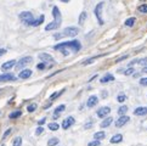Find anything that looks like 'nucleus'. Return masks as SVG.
Instances as JSON below:
<instances>
[{"mask_svg":"<svg viewBox=\"0 0 147 146\" xmlns=\"http://www.w3.org/2000/svg\"><path fill=\"white\" fill-rule=\"evenodd\" d=\"M63 91H64V90H61V91H56V93H54L52 95L50 96V101L52 102L54 100H56V99H57V96H60V95H61V94H62Z\"/></svg>","mask_w":147,"mask_h":146,"instance_id":"c85d7f7f","label":"nucleus"},{"mask_svg":"<svg viewBox=\"0 0 147 146\" xmlns=\"http://www.w3.org/2000/svg\"><path fill=\"white\" fill-rule=\"evenodd\" d=\"M78 33H79V29L77 27H67L64 28L63 33L61 34H62V36H75L78 35Z\"/></svg>","mask_w":147,"mask_h":146,"instance_id":"20e7f679","label":"nucleus"},{"mask_svg":"<svg viewBox=\"0 0 147 146\" xmlns=\"http://www.w3.org/2000/svg\"><path fill=\"white\" fill-rule=\"evenodd\" d=\"M52 16H54V22H56V24L61 26V22H62V16H61V12L57 6H54L52 7Z\"/></svg>","mask_w":147,"mask_h":146,"instance_id":"39448f33","label":"nucleus"},{"mask_svg":"<svg viewBox=\"0 0 147 146\" xmlns=\"http://www.w3.org/2000/svg\"><path fill=\"white\" fill-rule=\"evenodd\" d=\"M129 121H130V117L123 114V116H120V117L117 119V121H115V127H117V128H121L123 126H125V124L128 123Z\"/></svg>","mask_w":147,"mask_h":146,"instance_id":"0eeeda50","label":"nucleus"},{"mask_svg":"<svg viewBox=\"0 0 147 146\" xmlns=\"http://www.w3.org/2000/svg\"><path fill=\"white\" fill-rule=\"evenodd\" d=\"M19 20L22 21V22H24L28 26H32L33 21H34V17H33V14L29 12V11H23L19 14Z\"/></svg>","mask_w":147,"mask_h":146,"instance_id":"f03ea898","label":"nucleus"},{"mask_svg":"<svg viewBox=\"0 0 147 146\" xmlns=\"http://www.w3.org/2000/svg\"><path fill=\"white\" fill-rule=\"evenodd\" d=\"M37 110V103H30V105L27 107V111L28 112H34Z\"/></svg>","mask_w":147,"mask_h":146,"instance_id":"473e14b6","label":"nucleus"},{"mask_svg":"<svg viewBox=\"0 0 147 146\" xmlns=\"http://www.w3.org/2000/svg\"><path fill=\"white\" fill-rule=\"evenodd\" d=\"M58 143H60V140L57 138H51V139H49L48 146H56V145H58Z\"/></svg>","mask_w":147,"mask_h":146,"instance_id":"393cba45","label":"nucleus"},{"mask_svg":"<svg viewBox=\"0 0 147 146\" xmlns=\"http://www.w3.org/2000/svg\"><path fill=\"white\" fill-rule=\"evenodd\" d=\"M74 123H75L74 117L69 116V117H67L66 119H63V121H62V128H63V129H68L69 127H72Z\"/></svg>","mask_w":147,"mask_h":146,"instance_id":"6e6552de","label":"nucleus"},{"mask_svg":"<svg viewBox=\"0 0 147 146\" xmlns=\"http://www.w3.org/2000/svg\"><path fill=\"white\" fill-rule=\"evenodd\" d=\"M39 59L42 60L43 62H52V61H54L52 56H51V55H49V54H46V53L39 54Z\"/></svg>","mask_w":147,"mask_h":146,"instance_id":"ddd939ff","label":"nucleus"},{"mask_svg":"<svg viewBox=\"0 0 147 146\" xmlns=\"http://www.w3.org/2000/svg\"><path fill=\"white\" fill-rule=\"evenodd\" d=\"M113 122V118L112 117H107V118H105L102 122H101V128H107L109 127L111 124H112Z\"/></svg>","mask_w":147,"mask_h":146,"instance_id":"a211bd4d","label":"nucleus"},{"mask_svg":"<svg viewBox=\"0 0 147 146\" xmlns=\"http://www.w3.org/2000/svg\"><path fill=\"white\" fill-rule=\"evenodd\" d=\"M45 67H46V65H45V62H43V64H39V65H37V68H38V70H44Z\"/></svg>","mask_w":147,"mask_h":146,"instance_id":"a19ab883","label":"nucleus"},{"mask_svg":"<svg viewBox=\"0 0 147 146\" xmlns=\"http://www.w3.org/2000/svg\"><path fill=\"white\" fill-rule=\"evenodd\" d=\"M45 122H46V119H45V118H43V119H40V121L38 122V124H39V126H43V124H44Z\"/></svg>","mask_w":147,"mask_h":146,"instance_id":"a18cd8bd","label":"nucleus"},{"mask_svg":"<svg viewBox=\"0 0 147 146\" xmlns=\"http://www.w3.org/2000/svg\"><path fill=\"white\" fill-rule=\"evenodd\" d=\"M12 146H22V138L21 137H17L12 141Z\"/></svg>","mask_w":147,"mask_h":146,"instance_id":"cd10ccee","label":"nucleus"},{"mask_svg":"<svg viewBox=\"0 0 147 146\" xmlns=\"http://www.w3.org/2000/svg\"><path fill=\"white\" fill-rule=\"evenodd\" d=\"M87 16H88V15H87V12H85V11H83L82 14H80V16H79V21H78L79 24H83V23L85 22V20H87Z\"/></svg>","mask_w":147,"mask_h":146,"instance_id":"bb28decb","label":"nucleus"},{"mask_svg":"<svg viewBox=\"0 0 147 146\" xmlns=\"http://www.w3.org/2000/svg\"><path fill=\"white\" fill-rule=\"evenodd\" d=\"M140 84L141 85H147V77L146 78H141V79H140Z\"/></svg>","mask_w":147,"mask_h":146,"instance_id":"ea45409f","label":"nucleus"},{"mask_svg":"<svg viewBox=\"0 0 147 146\" xmlns=\"http://www.w3.org/2000/svg\"><path fill=\"white\" fill-rule=\"evenodd\" d=\"M134 64H139V65H141V66H147V57H145V59H140V60H135V61H133L131 62V66H133Z\"/></svg>","mask_w":147,"mask_h":146,"instance_id":"412c9836","label":"nucleus"},{"mask_svg":"<svg viewBox=\"0 0 147 146\" xmlns=\"http://www.w3.org/2000/svg\"><path fill=\"white\" fill-rule=\"evenodd\" d=\"M32 70H23L19 72L18 74V78H21V79H27V78H29L30 76H32Z\"/></svg>","mask_w":147,"mask_h":146,"instance_id":"4468645a","label":"nucleus"},{"mask_svg":"<svg viewBox=\"0 0 147 146\" xmlns=\"http://www.w3.org/2000/svg\"><path fill=\"white\" fill-rule=\"evenodd\" d=\"M142 72H144V73H147V66H145V68L142 70Z\"/></svg>","mask_w":147,"mask_h":146,"instance_id":"de8ad7c7","label":"nucleus"},{"mask_svg":"<svg viewBox=\"0 0 147 146\" xmlns=\"http://www.w3.org/2000/svg\"><path fill=\"white\" fill-rule=\"evenodd\" d=\"M0 91H1V89H0Z\"/></svg>","mask_w":147,"mask_h":146,"instance_id":"8fccbe9b","label":"nucleus"},{"mask_svg":"<svg viewBox=\"0 0 147 146\" xmlns=\"http://www.w3.org/2000/svg\"><path fill=\"white\" fill-rule=\"evenodd\" d=\"M22 116V112L21 111H15V112H11L9 114V117L11 118V119H15V118H18V117H21Z\"/></svg>","mask_w":147,"mask_h":146,"instance_id":"a878e982","label":"nucleus"},{"mask_svg":"<svg viewBox=\"0 0 147 146\" xmlns=\"http://www.w3.org/2000/svg\"><path fill=\"white\" fill-rule=\"evenodd\" d=\"M60 1H62V3H69V0H60Z\"/></svg>","mask_w":147,"mask_h":146,"instance_id":"09e8293b","label":"nucleus"},{"mask_svg":"<svg viewBox=\"0 0 147 146\" xmlns=\"http://www.w3.org/2000/svg\"><path fill=\"white\" fill-rule=\"evenodd\" d=\"M94 60H95V57H93V59H89L87 61H84L83 65H89V64H91V62H94Z\"/></svg>","mask_w":147,"mask_h":146,"instance_id":"79ce46f5","label":"nucleus"},{"mask_svg":"<svg viewBox=\"0 0 147 146\" xmlns=\"http://www.w3.org/2000/svg\"><path fill=\"white\" fill-rule=\"evenodd\" d=\"M126 57H128V55H124V56H121V57H119V59L115 61V62H120V61H123V60H125Z\"/></svg>","mask_w":147,"mask_h":146,"instance_id":"37998d69","label":"nucleus"},{"mask_svg":"<svg viewBox=\"0 0 147 146\" xmlns=\"http://www.w3.org/2000/svg\"><path fill=\"white\" fill-rule=\"evenodd\" d=\"M58 28V26L56 24V22H51V23H49L46 27H45V30H54V29H57Z\"/></svg>","mask_w":147,"mask_h":146,"instance_id":"5701e85b","label":"nucleus"},{"mask_svg":"<svg viewBox=\"0 0 147 146\" xmlns=\"http://www.w3.org/2000/svg\"><path fill=\"white\" fill-rule=\"evenodd\" d=\"M55 50H61L63 53L64 56H67L70 51L72 53H78V51L82 49V45L78 40H72V41H64V43H61L54 46Z\"/></svg>","mask_w":147,"mask_h":146,"instance_id":"f257e3e1","label":"nucleus"},{"mask_svg":"<svg viewBox=\"0 0 147 146\" xmlns=\"http://www.w3.org/2000/svg\"><path fill=\"white\" fill-rule=\"evenodd\" d=\"M135 22H136V18L135 17H130V18H128L125 21L124 24L126 26V27H133V26L135 24Z\"/></svg>","mask_w":147,"mask_h":146,"instance_id":"4be33fe9","label":"nucleus"},{"mask_svg":"<svg viewBox=\"0 0 147 146\" xmlns=\"http://www.w3.org/2000/svg\"><path fill=\"white\" fill-rule=\"evenodd\" d=\"M6 54V49H0V57Z\"/></svg>","mask_w":147,"mask_h":146,"instance_id":"c03bdc74","label":"nucleus"},{"mask_svg":"<svg viewBox=\"0 0 147 146\" xmlns=\"http://www.w3.org/2000/svg\"><path fill=\"white\" fill-rule=\"evenodd\" d=\"M139 11L142 12V14H147V5L146 4L140 5V6H139Z\"/></svg>","mask_w":147,"mask_h":146,"instance_id":"72a5a7b5","label":"nucleus"},{"mask_svg":"<svg viewBox=\"0 0 147 146\" xmlns=\"http://www.w3.org/2000/svg\"><path fill=\"white\" fill-rule=\"evenodd\" d=\"M126 111H128V106H121L118 108V114L119 116H123V114L126 113Z\"/></svg>","mask_w":147,"mask_h":146,"instance_id":"c756f323","label":"nucleus"},{"mask_svg":"<svg viewBox=\"0 0 147 146\" xmlns=\"http://www.w3.org/2000/svg\"><path fill=\"white\" fill-rule=\"evenodd\" d=\"M16 80V77L12 73H5V74H0V83L1 82H13Z\"/></svg>","mask_w":147,"mask_h":146,"instance_id":"1a4fd4ad","label":"nucleus"},{"mask_svg":"<svg viewBox=\"0 0 147 146\" xmlns=\"http://www.w3.org/2000/svg\"><path fill=\"white\" fill-rule=\"evenodd\" d=\"M64 110H66V106H64V105H60V106H57L56 108H55L54 118H55V119H57V118H58V114H60V113H62Z\"/></svg>","mask_w":147,"mask_h":146,"instance_id":"f3484780","label":"nucleus"},{"mask_svg":"<svg viewBox=\"0 0 147 146\" xmlns=\"http://www.w3.org/2000/svg\"><path fill=\"white\" fill-rule=\"evenodd\" d=\"M105 137H106L105 132H97V133H95V134H94L95 140H102V139H105Z\"/></svg>","mask_w":147,"mask_h":146,"instance_id":"b1692460","label":"nucleus"},{"mask_svg":"<svg viewBox=\"0 0 147 146\" xmlns=\"http://www.w3.org/2000/svg\"><path fill=\"white\" fill-rule=\"evenodd\" d=\"M93 124H94L93 121H91V122H88V123H85L84 129H90V128H93Z\"/></svg>","mask_w":147,"mask_h":146,"instance_id":"e433bc0d","label":"nucleus"},{"mask_svg":"<svg viewBox=\"0 0 147 146\" xmlns=\"http://www.w3.org/2000/svg\"><path fill=\"white\" fill-rule=\"evenodd\" d=\"M133 73H134V68H133V67H130V68H128L124 72V74L125 76H130V74H133Z\"/></svg>","mask_w":147,"mask_h":146,"instance_id":"c9c22d12","label":"nucleus"},{"mask_svg":"<svg viewBox=\"0 0 147 146\" xmlns=\"http://www.w3.org/2000/svg\"><path fill=\"white\" fill-rule=\"evenodd\" d=\"M102 7H103V3H100L96 5L95 7V15L97 17V21H99V24H103V20H102V16H101V11H102Z\"/></svg>","mask_w":147,"mask_h":146,"instance_id":"423d86ee","label":"nucleus"},{"mask_svg":"<svg viewBox=\"0 0 147 146\" xmlns=\"http://www.w3.org/2000/svg\"><path fill=\"white\" fill-rule=\"evenodd\" d=\"M44 20H45V16H44V15H42V16H39V18H38V20H34V21H33L32 26H33V27H37V26L42 24V23L44 22Z\"/></svg>","mask_w":147,"mask_h":146,"instance_id":"aec40b11","label":"nucleus"},{"mask_svg":"<svg viewBox=\"0 0 147 146\" xmlns=\"http://www.w3.org/2000/svg\"><path fill=\"white\" fill-rule=\"evenodd\" d=\"M43 132H44V128L43 127H38L37 130H35V135H40Z\"/></svg>","mask_w":147,"mask_h":146,"instance_id":"4c0bfd02","label":"nucleus"},{"mask_svg":"<svg viewBox=\"0 0 147 146\" xmlns=\"http://www.w3.org/2000/svg\"><path fill=\"white\" fill-rule=\"evenodd\" d=\"M58 128H60V126H58L57 123H50L49 124V129L50 130H54V132H55V130H58Z\"/></svg>","mask_w":147,"mask_h":146,"instance_id":"7c9ffc66","label":"nucleus"},{"mask_svg":"<svg viewBox=\"0 0 147 146\" xmlns=\"http://www.w3.org/2000/svg\"><path fill=\"white\" fill-rule=\"evenodd\" d=\"M10 133H11V129H7L6 132L4 133V135H3V140H4V139H6V138L9 137V135H10Z\"/></svg>","mask_w":147,"mask_h":146,"instance_id":"58836bf2","label":"nucleus"},{"mask_svg":"<svg viewBox=\"0 0 147 146\" xmlns=\"http://www.w3.org/2000/svg\"><path fill=\"white\" fill-rule=\"evenodd\" d=\"M102 96H103V99L107 96V91H102Z\"/></svg>","mask_w":147,"mask_h":146,"instance_id":"49530a36","label":"nucleus"},{"mask_svg":"<svg viewBox=\"0 0 147 146\" xmlns=\"http://www.w3.org/2000/svg\"><path fill=\"white\" fill-rule=\"evenodd\" d=\"M56 146H57V145H56Z\"/></svg>","mask_w":147,"mask_h":146,"instance_id":"3c124183","label":"nucleus"},{"mask_svg":"<svg viewBox=\"0 0 147 146\" xmlns=\"http://www.w3.org/2000/svg\"><path fill=\"white\" fill-rule=\"evenodd\" d=\"M13 66H16V61H15V60H10L7 62H4V64L1 65V70L3 71H9V70H11Z\"/></svg>","mask_w":147,"mask_h":146,"instance_id":"9b49d317","label":"nucleus"},{"mask_svg":"<svg viewBox=\"0 0 147 146\" xmlns=\"http://www.w3.org/2000/svg\"><path fill=\"white\" fill-rule=\"evenodd\" d=\"M117 100H118V102H124L126 100V95H125V94H123V93L119 94L118 97H117Z\"/></svg>","mask_w":147,"mask_h":146,"instance_id":"2f4dec72","label":"nucleus"},{"mask_svg":"<svg viewBox=\"0 0 147 146\" xmlns=\"http://www.w3.org/2000/svg\"><path fill=\"white\" fill-rule=\"evenodd\" d=\"M32 61H33V57H30V56L22 57L18 62H16V70H22L23 67H26L27 65H29Z\"/></svg>","mask_w":147,"mask_h":146,"instance_id":"7ed1b4c3","label":"nucleus"},{"mask_svg":"<svg viewBox=\"0 0 147 146\" xmlns=\"http://www.w3.org/2000/svg\"><path fill=\"white\" fill-rule=\"evenodd\" d=\"M120 141H123V135L121 134H115L114 137L111 138V144H118Z\"/></svg>","mask_w":147,"mask_h":146,"instance_id":"6ab92c4d","label":"nucleus"},{"mask_svg":"<svg viewBox=\"0 0 147 146\" xmlns=\"http://www.w3.org/2000/svg\"><path fill=\"white\" fill-rule=\"evenodd\" d=\"M97 102H99V97L95 96V95H93V96H90V97L88 99L87 106H88V107H94V106L97 105Z\"/></svg>","mask_w":147,"mask_h":146,"instance_id":"f8f14e48","label":"nucleus"},{"mask_svg":"<svg viewBox=\"0 0 147 146\" xmlns=\"http://www.w3.org/2000/svg\"><path fill=\"white\" fill-rule=\"evenodd\" d=\"M113 80H114V76L111 74V73H107V74H105V76L100 79V82L102 83V84H105V83H108V82H113Z\"/></svg>","mask_w":147,"mask_h":146,"instance_id":"2eb2a0df","label":"nucleus"},{"mask_svg":"<svg viewBox=\"0 0 147 146\" xmlns=\"http://www.w3.org/2000/svg\"><path fill=\"white\" fill-rule=\"evenodd\" d=\"M101 143H100V140H95V141H91L88 144V146H100Z\"/></svg>","mask_w":147,"mask_h":146,"instance_id":"f704fd0d","label":"nucleus"},{"mask_svg":"<svg viewBox=\"0 0 147 146\" xmlns=\"http://www.w3.org/2000/svg\"><path fill=\"white\" fill-rule=\"evenodd\" d=\"M111 112V107H107V106H103V107H101V108H99L97 110V116L99 117H106L107 114Z\"/></svg>","mask_w":147,"mask_h":146,"instance_id":"9d476101","label":"nucleus"},{"mask_svg":"<svg viewBox=\"0 0 147 146\" xmlns=\"http://www.w3.org/2000/svg\"><path fill=\"white\" fill-rule=\"evenodd\" d=\"M134 114H136V116H145V114H147V107H145V106L138 107L134 111Z\"/></svg>","mask_w":147,"mask_h":146,"instance_id":"dca6fc26","label":"nucleus"}]
</instances>
